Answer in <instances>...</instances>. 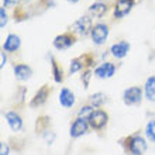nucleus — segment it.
Listing matches in <instances>:
<instances>
[{
  "label": "nucleus",
  "mask_w": 155,
  "mask_h": 155,
  "mask_svg": "<svg viewBox=\"0 0 155 155\" xmlns=\"http://www.w3.org/2000/svg\"><path fill=\"white\" fill-rule=\"evenodd\" d=\"M127 148H128L131 155H144L148 148L147 140L140 134L131 135L130 138L127 140Z\"/></svg>",
  "instance_id": "f257e3e1"
},
{
  "label": "nucleus",
  "mask_w": 155,
  "mask_h": 155,
  "mask_svg": "<svg viewBox=\"0 0 155 155\" xmlns=\"http://www.w3.org/2000/svg\"><path fill=\"white\" fill-rule=\"evenodd\" d=\"M90 35H92V40L96 45H102L106 42L107 37H109V27L103 23H99L92 28L90 31Z\"/></svg>",
  "instance_id": "39448f33"
},
{
  "label": "nucleus",
  "mask_w": 155,
  "mask_h": 155,
  "mask_svg": "<svg viewBox=\"0 0 155 155\" xmlns=\"http://www.w3.org/2000/svg\"><path fill=\"white\" fill-rule=\"evenodd\" d=\"M14 76H16V79H18V81L24 82V81H28L30 78H31V75H33V71H31V68H30L28 65H25V64H18V65L14 66Z\"/></svg>",
  "instance_id": "4468645a"
},
{
  "label": "nucleus",
  "mask_w": 155,
  "mask_h": 155,
  "mask_svg": "<svg viewBox=\"0 0 155 155\" xmlns=\"http://www.w3.org/2000/svg\"><path fill=\"white\" fill-rule=\"evenodd\" d=\"M58 100H59V104H61L62 107L71 109V107L75 104V102H76V97H75V93L71 89H68V87H62L61 92H59V97H58Z\"/></svg>",
  "instance_id": "6e6552de"
},
{
  "label": "nucleus",
  "mask_w": 155,
  "mask_h": 155,
  "mask_svg": "<svg viewBox=\"0 0 155 155\" xmlns=\"http://www.w3.org/2000/svg\"><path fill=\"white\" fill-rule=\"evenodd\" d=\"M106 102H107V96L104 93H102V92L93 93L90 96V104L93 107H102Z\"/></svg>",
  "instance_id": "a211bd4d"
},
{
  "label": "nucleus",
  "mask_w": 155,
  "mask_h": 155,
  "mask_svg": "<svg viewBox=\"0 0 155 155\" xmlns=\"http://www.w3.org/2000/svg\"><path fill=\"white\" fill-rule=\"evenodd\" d=\"M83 65H85V62L82 61V59L75 58V59H72V61H71L69 72H71V74H76V72H79V71L83 68Z\"/></svg>",
  "instance_id": "4be33fe9"
},
{
  "label": "nucleus",
  "mask_w": 155,
  "mask_h": 155,
  "mask_svg": "<svg viewBox=\"0 0 155 155\" xmlns=\"http://www.w3.org/2000/svg\"><path fill=\"white\" fill-rule=\"evenodd\" d=\"M74 45V37H71L69 34H62V35H58L55 40H54V47L59 51L62 49H68L69 47Z\"/></svg>",
  "instance_id": "2eb2a0df"
},
{
  "label": "nucleus",
  "mask_w": 155,
  "mask_h": 155,
  "mask_svg": "<svg viewBox=\"0 0 155 155\" xmlns=\"http://www.w3.org/2000/svg\"><path fill=\"white\" fill-rule=\"evenodd\" d=\"M7 24V14L4 12V7L0 8V28H4V25Z\"/></svg>",
  "instance_id": "b1692460"
},
{
  "label": "nucleus",
  "mask_w": 155,
  "mask_h": 155,
  "mask_svg": "<svg viewBox=\"0 0 155 155\" xmlns=\"http://www.w3.org/2000/svg\"><path fill=\"white\" fill-rule=\"evenodd\" d=\"M51 65H52V75H54V79H55V82L57 83H61L62 82V69L58 66V64H57V61L54 59L52 57H51Z\"/></svg>",
  "instance_id": "6ab92c4d"
},
{
  "label": "nucleus",
  "mask_w": 155,
  "mask_h": 155,
  "mask_svg": "<svg viewBox=\"0 0 155 155\" xmlns=\"http://www.w3.org/2000/svg\"><path fill=\"white\" fill-rule=\"evenodd\" d=\"M20 0H3V7H12V6H16L18 4Z\"/></svg>",
  "instance_id": "bb28decb"
},
{
  "label": "nucleus",
  "mask_w": 155,
  "mask_h": 155,
  "mask_svg": "<svg viewBox=\"0 0 155 155\" xmlns=\"http://www.w3.org/2000/svg\"><path fill=\"white\" fill-rule=\"evenodd\" d=\"M0 57H2V64H0V68H4V65H6V62H7V58H6V54L0 52Z\"/></svg>",
  "instance_id": "cd10ccee"
},
{
  "label": "nucleus",
  "mask_w": 155,
  "mask_h": 155,
  "mask_svg": "<svg viewBox=\"0 0 155 155\" xmlns=\"http://www.w3.org/2000/svg\"><path fill=\"white\" fill-rule=\"evenodd\" d=\"M116 74V66L111 62H103L94 69V76L99 79H109Z\"/></svg>",
  "instance_id": "0eeeda50"
},
{
  "label": "nucleus",
  "mask_w": 155,
  "mask_h": 155,
  "mask_svg": "<svg viewBox=\"0 0 155 155\" xmlns=\"http://www.w3.org/2000/svg\"><path fill=\"white\" fill-rule=\"evenodd\" d=\"M55 137H57V135H55V133H54V131H51V130L42 131V140H44L47 144H49V145L55 141Z\"/></svg>",
  "instance_id": "5701e85b"
},
{
  "label": "nucleus",
  "mask_w": 155,
  "mask_h": 155,
  "mask_svg": "<svg viewBox=\"0 0 155 155\" xmlns=\"http://www.w3.org/2000/svg\"><path fill=\"white\" fill-rule=\"evenodd\" d=\"M128 51H130V44H128L127 41H120L117 44H113L110 48L111 55L114 58H117V59L124 58L127 54H128Z\"/></svg>",
  "instance_id": "9b49d317"
},
{
  "label": "nucleus",
  "mask_w": 155,
  "mask_h": 155,
  "mask_svg": "<svg viewBox=\"0 0 155 155\" xmlns=\"http://www.w3.org/2000/svg\"><path fill=\"white\" fill-rule=\"evenodd\" d=\"M20 45H21V40L18 35L8 34L3 44V51H6V52H14V51H17V49L20 48Z\"/></svg>",
  "instance_id": "ddd939ff"
},
{
  "label": "nucleus",
  "mask_w": 155,
  "mask_h": 155,
  "mask_svg": "<svg viewBox=\"0 0 155 155\" xmlns=\"http://www.w3.org/2000/svg\"><path fill=\"white\" fill-rule=\"evenodd\" d=\"M4 117H6V121H7L8 127H10L14 133L23 130V120H21L18 113H16V111H13V110L6 111Z\"/></svg>",
  "instance_id": "1a4fd4ad"
},
{
  "label": "nucleus",
  "mask_w": 155,
  "mask_h": 155,
  "mask_svg": "<svg viewBox=\"0 0 155 155\" xmlns=\"http://www.w3.org/2000/svg\"><path fill=\"white\" fill-rule=\"evenodd\" d=\"M90 76H92V72L90 71H86L85 74L82 75V82H83V86L85 87H89V79H90Z\"/></svg>",
  "instance_id": "a878e982"
},
{
  "label": "nucleus",
  "mask_w": 155,
  "mask_h": 155,
  "mask_svg": "<svg viewBox=\"0 0 155 155\" xmlns=\"http://www.w3.org/2000/svg\"><path fill=\"white\" fill-rule=\"evenodd\" d=\"M145 135H147V138L151 143H155V118L150 120L147 123V126H145Z\"/></svg>",
  "instance_id": "aec40b11"
},
{
  "label": "nucleus",
  "mask_w": 155,
  "mask_h": 155,
  "mask_svg": "<svg viewBox=\"0 0 155 155\" xmlns=\"http://www.w3.org/2000/svg\"><path fill=\"white\" fill-rule=\"evenodd\" d=\"M69 3H76V2H79V0H68Z\"/></svg>",
  "instance_id": "c85d7f7f"
},
{
  "label": "nucleus",
  "mask_w": 155,
  "mask_h": 155,
  "mask_svg": "<svg viewBox=\"0 0 155 155\" xmlns=\"http://www.w3.org/2000/svg\"><path fill=\"white\" fill-rule=\"evenodd\" d=\"M10 154V147H8L7 143H2L0 144V155H8Z\"/></svg>",
  "instance_id": "393cba45"
},
{
  "label": "nucleus",
  "mask_w": 155,
  "mask_h": 155,
  "mask_svg": "<svg viewBox=\"0 0 155 155\" xmlns=\"http://www.w3.org/2000/svg\"><path fill=\"white\" fill-rule=\"evenodd\" d=\"M48 96H49V87L45 85V86H42V87L38 90L37 93H35V96H34L33 100H31V103H30V106H31V107H40V106H42V104L47 102Z\"/></svg>",
  "instance_id": "f8f14e48"
},
{
  "label": "nucleus",
  "mask_w": 155,
  "mask_h": 155,
  "mask_svg": "<svg viewBox=\"0 0 155 155\" xmlns=\"http://www.w3.org/2000/svg\"><path fill=\"white\" fill-rule=\"evenodd\" d=\"M92 20H90L87 16H83L81 17L79 20H76L74 23V25H72V30H74V33L79 34V35H87L89 34V31H92Z\"/></svg>",
  "instance_id": "423d86ee"
},
{
  "label": "nucleus",
  "mask_w": 155,
  "mask_h": 155,
  "mask_svg": "<svg viewBox=\"0 0 155 155\" xmlns=\"http://www.w3.org/2000/svg\"><path fill=\"white\" fill-rule=\"evenodd\" d=\"M87 121H89V126L93 128V130H102L104 127L107 126V121H109V114H107L104 110H94L92 113L89 118H87Z\"/></svg>",
  "instance_id": "7ed1b4c3"
},
{
  "label": "nucleus",
  "mask_w": 155,
  "mask_h": 155,
  "mask_svg": "<svg viewBox=\"0 0 155 155\" xmlns=\"http://www.w3.org/2000/svg\"><path fill=\"white\" fill-rule=\"evenodd\" d=\"M133 6H134V0H117L114 7V16L117 18H123L131 12Z\"/></svg>",
  "instance_id": "9d476101"
},
{
  "label": "nucleus",
  "mask_w": 155,
  "mask_h": 155,
  "mask_svg": "<svg viewBox=\"0 0 155 155\" xmlns=\"http://www.w3.org/2000/svg\"><path fill=\"white\" fill-rule=\"evenodd\" d=\"M144 93L150 102H155V76H150L144 85Z\"/></svg>",
  "instance_id": "dca6fc26"
},
{
  "label": "nucleus",
  "mask_w": 155,
  "mask_h": 155,
  "mask_svg": "<svg viewBox=\"0 0 155 155\" xmlns=\"http://www.w3.org/2000/svg\"><path fill=\"white\" fill-rule=\"evenodd\" d=\"M141 100H143V90L140 86H131V87L124 90V93H123V102L127 106L140 104Z\"/></svg>",
  "instance_id": "f03ea898"
},
{
  "label": "nucleus",
  "mask_w": 155,
  "mask_h": 155,
  "mask_svg": "<svg viewBox=\"0 0 155 155\" xmlns=\"http://www.w3.org/2000/svg\"><path fill=\"white\" fill-rule=\"evenodd\" d=\"M89 121L87 118H82V117H78L72 124H71V128H69V134L71 137L74 138H79L82 135H85L89 130Z\"/></svg>",
  "instance_id": "20e7f679"
},
{
  "label": "nucleus",
  "mask_w": 155,
  "mask_h": 155,
  "mask_svg": "<svg viewBox=\"0 0 155 155\" xmlns=\"http://www.w3.org/2000/svg\"><path fill=\"white\" fill-rule=\"evenodd\" d=\"M94 111V107L92 104H87V106H82L81 110L78 111V117L82 118H89L92 116V113Z\"/></svg>",
  "instance_id": "412c9836"
},
{
  "label": "nucleus",
  "mask_w": 155,
  "mask_h": 155,
  "mask_svg": "<svg viewBox=\"0 0 155 155\" xmlns=\"http://www.w3.org/2000/svg\"><path fill=\"white\" fill-rule=\"evenodd\" d=\"M89 12L94 17H103L107 13V4L102 3V2H96L89 7Z\"/></svg>",
  "instance_id": "f3484780"
}]
</instances>
